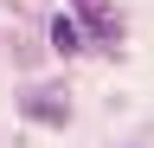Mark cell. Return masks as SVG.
I'll return each instance as SVG.
<instances>
[{
  "label": "cell",
  "mask_w": 154,
  "mask_h": 148,
  "mask_svg": "<svg viewBox=\"0 0 154 148\" xmlns=\"http://www.w3.org/2000/svg\"><path fill=\"white\" fill-rule=\"evenodd\" d=\"M51 45H58V52H77V45H84V39H77V20L58 13V20H51Z\"/></svg>",
  "instance_id": "7a4b0ae2"
},
{
  "label": "cell",
  "mask_w": 154,
  "mask_h": 148,
  "mask_svg": "<svg viewBox=\"0 0 154 148\" xmlns=\"http://www.w3.org/2000/svg\"><path fill=\"white\" fill-rule=\"evenodd\" d=\"M26 116L32 122H71V103L58 90H26Z\"/></svg>",
  "instance_id": "6da1fadb"
}]
</instances>
